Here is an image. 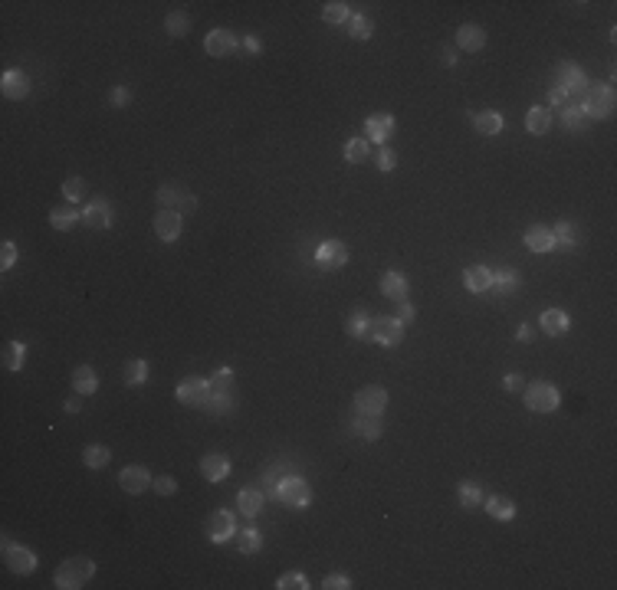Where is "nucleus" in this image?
I'll return each instance as SVG.
<instances>
[{
  "label": "nucleus",
  "instance_id": "obj_14",
  "mask_svg": "<svg viewBox=\"0 0 617 590\" xmlns=\"http://www.w3.org/2000/svg\"><path fill=\"white\" fill-rule=\"evenodd\" d=\"M181 230H184V220H181L178 210H161L154 217V236L161 243H174L181 236Z\"/></svg>",
  "mask_w": 617,
  "mask_h": 590
},
{
  "label": "nucleus",
  "instance_id": "obj_29",
  "mask_svg": "<svg viewBox=\"0 0 617 590\" xmlns=\"http://www.w3.org/2000/svg\"><path fill=\"white\" fill-rule=\"evenodd\" d=\"M0 364H4L7 371H24V364H26L24 341H7V345H4V355H0Z\"/></svg>",
  "mask_w": 617,
  "mask_h": 590
},
{
  "label": "nucleus",
  "instance_id": "obj_35",
  "mask_svg": "<svg viewBox=\"0 0 617 590\" xmlns=\"http://www.w3.org/2000/svg\"><path fill=\"white\" fill-rule=\"evenodd\" d=\"M109 459H112V449L102 443H89L82 449V462H86L89 469H102V466H109Z\"/></svg>",
  "mask_w": 617,
  "mask_h": 590
},
{
  "label": "nucleus",
  "instance_id": "obj_60",
  "mask_svg": "<svg viewBox=\"0 0 617 590\" xmlns=\"http://www.w3.org/2000/svg\"><path fill=\"white\" fill-rule=\"evenodd\" d=\"M565 98H568V96H565V92H561L558 86H555V89H552V106H561V102H565Z\"/></svg>",
  "mask_w": 617,
  "mask_h": 590
},
{
  "label": "nucleus",
  "instance_id": "obj_10",
  "mask_svg": "<svg viewBox=\"0 0 617 590\" xmlns=\"http://www.w3.org/2000/svg\"><path fill=\"white\" fill-rule=\"evenodd\" d=\"M204 531H207V538H211L214 544H224L230 541V538H236V522L230 512H211L207 515V525H204Z\"/></svg>",
  "mask_w": 617,
  "mask_h": 590
},
{
  "label": "nucleus",
  "instance_id": "obj_5",
  "mask_svg": "<svg viewBox=\"0 0 617 590\" xmlns=\"http://www.w3.org/2000/svg\"><path fill=\"white\" fill-rule=\"evenodd\" d=\"M0 548H4V561H7V567L14 571V574L26 577V574L36 571V554H33L30 548H24V544H10V538H4Z\"/></svg>",
  "mask_w": 617,
  "mask_h": 590
},
{
  "label": "nucleus",
  "instance_id": "obj_52",
  "mask_svg": "<svg viewBox=\"0 0 617 590\" xmlns=\"http://www.w3.org/2000/svg\"><path fill=\"white\" fill-rule=\"evenodd\" d=\"M322 587H325V590H348L351 581H348L345 574H328V577L322 581Z\"/></svg>",
  "mask_w": 617,
  "mask_h": 590
},
{
  "label": "nucleus",
  "instance_id": "obj_42",
  "mask_svg": "<svg viewBox=\"0 0 617 590\" xmlns=\"http://www.w3.org/2000/svg\"><path fill=\"white\" fill-rule=\"evenodd\" d=\"M561 125H565V128H571V131H581L588 125V118H585V112H581V106H565L561 108Z\"/></svg>",
  "mask_w": 617,
  "mask_h": 590
},
{
  "label": "nucleus",
  "instance_id": "obj_54",
  "mask_svg": "<svg viewBox=\"0 0 617 590\" xmlns=\"http://www.w3.org/2000/svg\"><path fill=\"white\" fill-rule=\"evenodd\" d=\"M503 387L509 390V394H519V390L526 387V380H522V374H506V377H503Z\"/></svg>",
  "mask_w": 617,
  "mask_h": 590
},
{
  "label": "nucleus",
  "instance_id": "obj_59",
  "mask_svg": "<svg viewBox=\"0 0 617 590\" xmlns=\"http://www.w3.org/2000/svg\"><path fill=\"white\" fill-rule=\"evenodd\" d=\"M532 335H536V332H532L528 325H522L519 332H516V338H519V341H532Z\"/></svg>",
  "mask_w": 617,
  "mask_h": 590
},
{
  "label": "nucleus",
  "instance_id": "obj_25",
  "mask_svg": "<svg viewBox=\"0 0 617 590\" xmlns=\"http://www.w3.org/2000/svg\"><path fill=\"white\" fill-rule=\"evenodd\" d=\"M73 390L79 397H89V394H96L99 390V374L92 371L89 364H79V367L73 371Z\"/></svg>",
  "mask_w": 617,
  "mask_h": 590
},
{
  "label": "nucleus",
  "instance_id": "obj_18",
  "mask_svg": "<svg viewBox=\"0 0 617 590\" xmlns=\"http://www.w3.org/2000/svg\"><path fill=\"white\" fill-rule=\"evenodd\" d=\"M82 223L89 230H109L112 227V207L106 200H92L86 210H82Z\"/></svg>",
  "mask_w": 617,
  "mask_h": 590
},
{
  "label": "nucleus",
  "instance_id": "obj_47",
  "mask_svg": "<svg viewBox=\"0 0 617 590\" xmlns=\"http://www.w3.org/2000/svg\"><path fill=\"white\" fill-rule=\"evenodd\" d=\"M207 384H211L214 394H220V390H230V384H234V371H230V367H220V371L214 374Z\"/></svg>",
  "mask_w": 617,
  "mask_h": 590
},
{
  "label": "nucleus",
  "instance_id": "obj_2",
  "mask_svg": "<svg viewBox=\"0 0 617 590\" xmlns=\"http://www.w3.org/2000/svg\"><path fill=\"white\" fill-rule=\"evenodd\" d=\"M522 404L532 413H552V410H558L561 394L548 380H532L528 387H522Z\"/></svg>",
  "mask_w": 617,
  "mask_h": 590
},
{
  "label": "nucleus",
  "instance_id": "obj_38",
  "mask_svg": "<svg viewBox=\"0 0 617 590\" xmlns=\"http://www.w3.org/2000/svg\"><path fill=\"white\" fill-rule=\"evenodd\" d=\"M552 236H555V250H575L578 246V227H571L568 220H561L558 227L552 230Z\"/></svg>",
  "mask_w": 617,
  "mask_h": 590
},
{
  "label": "nucleus",
  "instance_id": "obj_12",
  "mask_svg": "<svg viewBox=\"0 0 617 590\" xmlns=\"http://www.w3.org/2000/svg\"><path fill=\"white\" fill-rule=\"evenodd\" d=\"M119 485H122V492H129V495H141L154 485V479L145 466H125V469L119 472Z\"/></svg>",
  "mask_w": 617,
  "mask_h": 590
},
{
  "label": "nucleus",
  "instance_id": "obj_53",
  "mask_svg": "<svg viewBox=\"0 0 617 590\" xmlns=\"http://www.w3.org/2000/svg\"><path fill=\"white\" fill-rule=\"evenodd\" d=\"M394 318H398L401 325H404V322H414V318H417V308L404 299V302H398V315H394Z\"/></svg>",
  "mask_w": 617,
  "mask_h": 590
},
{
  "label": "nucleus",
  "instance_id": "obj_45",
  "mask_svg": "<svg viewBox=\"0 0 617 590\" xmlns=\"http://www.w3.org/2000/svg\"><path fill=\"white\" fill-rule=\"evenodd\" d=\"M63 197L76 207V203L86 197V180H82V178H66L63 180Z\"/></svg>",
  "mask_w": 617,
  "mask_h": 590
},
{
  "label": "nucleus",
  "instance_id": "obj_13",
  "mask_svg": "<svg viewBox=\"0 0 617 590\" xmlns=\"http://www.w3.org/2000/svg\"><path fill=\"white\" fill-rule=\"evenodd\" d=\"M0 92H4V98H10V102H20V98L30 96V76H26L24 69H7L4 79H0Z\"/></svg>",
  "mask_w": 617,
  "mask_h": 590
},
{
  "label": "nucleus",
  "instance_id": "obj_1",
  "mask_svg": "<svg viewBox=\"0 0 617 590\" xmlns=\"http://www.w3.org/2000/svg\"><path fill=\"white\" fill-rule=\"evenodd\" d=\"M92 577H96V564H92L89 558H69L56 567L53 584H56L59 590H79V587H86Z\"/></svg>",
  "mask_w": 617,
  "mask_h": 590
},
{
  "label": "nucleus",
  "instance_id": "obj_39",
  "mask_svg": "<svg viewBox=\"0 0 617 590\" xmlns=\"http://www.w3.org/2000/svg\"><path fill=\"white\" fill-rule=\"evenodd\" d=\"M371 33H374V24H371V16L365 14H358V16H348V36L351 40H371Z\"/></svg>",
  "mask_w": 617,
  "mask_h": 590
},
{
  "label": "nucleus",
  "instance_id": "obj_17",
  "mask_svg": "<svg viewBox=\"0 0 617 590\" xmlns=\"http://www.w3.org/2000/svg\"><path fill=\"white\" fill-rule=\"evenodd\" d=\"M538 325H542V332L548 335V338H561V335L571 332V318H568V312H561V308H545Z\"/></svg>",
  "mask_w": 617,
  "mask_h": 590
},
{
  "label": "nucleus",
  "instance_id": "obj_9",
  "mask_svg": "<svg viewBox=\"0 0 617 590\" xmlns=\"http://www.w3.org/2000/svg\"><path fill=\"white\" fill-rule=\"evenodd\" d=\"M174 397H178L184 407H207V400H211V384L201 377H187L178 384Z\"/></svg>",
  "mask_w": 617,
  "mask_h": 590
},
{
  "label": "nucleus",
  "instance_id": "obj_33",
  "mask_svg": "<svg viewBox=\"0 0 617 590\" xmlns=\"http://www.w3.org/2000/svg\"><path fill=\"white\" fill-rule=\"evenodd\" d=\"M348 16H351V10H348V4H345V0H328V4H322V20L328 26L348 24Z\"/></svg>",
  "mask_w": 617,
  "mask_h": 590
},
{
  "label": "nucleus",
  "instance_id": "obj_8",
  "mask_svg": "<svg viewBox=\"0 0 617 590\" xmlns=\"http://www.w3.org/2000/svg\"><path fill=\"white\" fill-rule=\"evenodd\" d=\"M371 338L384 348H398L404 341V325L398 322L394 315H381V318H371Z\"/></svg>",
  "mask_w": 617,
  "mask_h": 590
},
{
  "label": "nucleus",
  "instance_id": "obj_58",
  "mask_svg": "<svg viewBox=\"0 0 617 590\" xmlns=\"http://www.w3.org/2000/svg\"><path fill=\"white\" fill-rule=\"evenodd\" d=\"M79 407H82V400H76V397H69V400H66V404H63V410H66V413H79Z\"/></svg>",
  "mask_w": 617,
  "mask_h": 590
},
{
  "label": "nucleus",
  "instance_id": "obj_22",
  "mask_svg": "<svg viewBox=\"0 0 617 590\" xmlns=\"http://www.w3.org/2000/svg\"><path fill=\"white\" fill-rule=\"evenodd\" d=\"M489 283H493V269L489 266H466L463 269V285H466V289L470 292H489Z\"/></svg>",
  "mask_w": 617,
  "mask_h": 590
},
{
  "label": "nucleus",
  "instance_id": "obj_56",
  "mask_svg": "<svg viewBox=\"0 0 617 590\" xmlns=\"http://www.w3.org/2000/svg\"><path fill=\"white\" fill-rule=\"evenodd\" d=\"M440 63L447 66V69H453V66H456V53L447 46V49H443V53H440Z\"/></svg>",
  "mask_w": 617,
  "mask_h": 590
},
{
  "label": "nucleus",
  "instance_id": "obj_23",
  "mask_svg": "<svg viewBox=\"0 0 617 590\" xmlns=\"http://www.w3.org/2000/svg\"><path fill=\"white\" fill-rule=\"evenodd\" d=\"M483 509H486L489 518H496V522H512V518H516V502L506 499V495H489V499H483Z\"/></svg>",
  "mask_w": 617,
  "mask_h": 590
},
{
  "label": "nucleus",
  "instance_id": "obj_32",
  "mask_svg": "<svg viewBox=\"0 0 617 590\" xmlns=\"http://www.w3.org/2000/svg\"><path fill=\"white\" fill-rule=\"evenodd\" d=\"M526 128L532 131V135H545V131L552 128V112L545 106H532L526 115Z\"/></svg>",
  "mask_w": 617,
  "mask_h": 590
},
{
  "label": "nucleus",
  "instance_id": "obj_4",
  "mask_svg": "<svg viewBox=\"0 0 617 590\" xmlns=\"http://www.w3.org/2000/svg\"><path fill=\"white\" fill-rule=\"evenodd\" d=\"M273 495H276L283 505H289V509H308V505H312V489H308V482L299 476H286L283 485H279Z\"/></svg>",
  "mask_w": 617,
  "mask_h": 590
},
{
  "label": "nucleus",
  "instance_id": "obj_48",
  "mask_svg": "<svg viewBox=\"0 0 617 590\" xmlns=\"http://www.w3.org/2000/svg\"><path fill=\"white\" fill-rule=\"evenodd\" d=\"M207 407H211L214 413H227L230 407H234V397H230V390H220V394H214V390H211V400H207Z\"/></svg>",
  "mask_w": 617,
  "mask_h": 590
},
{
  "label": "nucleus",
  "instance_id": "obj_37",
  "mask_svg": "<svg viewBox=\"0 0 617 590\" xmlns=\"http://www.w3.org/2000/svg\"><path fill=\"white\" fill-rule=\"evenodd\" d=\"M260 548H263V534L256 531V528L236 531V551H240V554H256Z\"/></svg>",
  "mask_w": 617,
  "mask_h": 590
},
{
  "label": "nucleus",
  "instance_id": "obj_6",
  "mask_svg": "<svg viewBox=\"0 0 617 590\" xmlns=\"http://www.w3.org/2000/svg\"><path fill=\"white\" fill-rule=\"evenodd\" d=\"M154 197H158V203H161V210H178L181 217H184V213H191L197 207L194 197L187 194L184 187H178V184H161Z\"/></svg>",
  "mask_w": 617,
  "mask_h": 590
},
{
  "label": "nucleus",
  "instance_id": "obj_41",
  "mask_svg": "<svg viewBox=\"0 0 617 590\" xmlns=\"http://www.w3.org/2000/svg\"><path fill=\"white\" fill-rule=\"evenodd\" d=\"M355 433L361 439H378V437H381V420H378V417H365V413H361V417L355 420Z\"/></svg>",
  "mask_w": 617,
  "mask_h": 590
},
{
  "label": "nucleus",
  "instance_id": "obj_44",
  "mask_svg": "<svg viewBox=\"0 0 617 590\" xmlns=\"http://www.w3.org/2000/svg\"><path fill=\"white\" fill-rule=\"evenodd\" d=\"M164 26H168L171 36H184L187 30H191V16L184 14V10H174V14H168V20H164Z\"/></svg>",
  "mask_w": 617,
  "mask_h": 590
},
{
  "label": "nucleus",
  "instance_id": "obj_51",
  "mask_svg": "<svg viewBox=\"0 0 617 590\" xmlns=\"http://www.w3.org/2000/svg\"><path fill=\"white\" fill-rule=\"evenodd\" d=\"M394 168H398V154L391 151V148H381V151H378V171L388 174V171H394Z\"/></svg>",
  "mask_w": 617,
  "mask_h": 590
},
{
  "label": "nucleus",
  "instance_id": "obj_27",
  "mask_svg": "<svg viewBox=\"0 0 617 590\" xmlns=\"http://www.w3.org/2000/svg\"><path fill=\"white\" fill-rule=\"evenodd\" d=\"M381 295H388L391 302L407 299V275L404 273H384L381 275Z\"/></svg>",
  "mask_w": 617,
  "mask_h": 590
},
{
  "label": "nucleus",
  "instance_id": "obj_7",
  "mask_svg": "<svg viewBox=\"0 0 617 590\" xmlns=\"http://www.w3.org/2000/svg\"><path fill=\"white\" fill-rule=\"evenodd\" d=\"M388 390L378 387V384H368V387H361L355 394V407L358 413H365V417H381L384 410H388Z\"/></svg>",
  "mask_w": 617,
  "mask_h": 590
},
{
  "label": "nucleus",
  "instance_id": "obj_50",
  "mask_svg": "<svg viewBox=\"0 0 617 590\" xmlns=\"http://www.w3.org/2000/svg\"><path fill=\"white\" fill-rule=\"evenodd\" d=\"M151 489H154L158 495H174V492H178V479H171V476H158V479H154Z\"/></svg>",
  "mask_w": 617,
  "mask_h": 590
},
{
  "label": "nucleus",
  "instance_id": "obj_40",
  "mask_svg": "<svg viewBox=\"0 0 617 590\" xmlns=\"http://www.w3.org/2000/svg\"><path fill=\"white\" fill-rule=\"evenodd\" d=\"M456 499H460V505L466 512H470V509H483V492H479V485H473V482H463L460 489H456Z\"/></svg>",
  "mask_w": 617,
  "mask_h": 590
},
{
  "label": "nucleus",
  "instance_id": "obj_49",
  "mask_svg": "<svg viewBox=\"0 0 617 590\" xmlns=\"http://www.w3.org/2000/svg\"><path fill=\"white\" fill-rule=\"evenodd\" d=\"M14 263H16V243L4 240L0 243V269H14Z\"/></svg>",
  "mask_w": 617,
  "mask_h": 590
},
{
  "label": "nucleus",
  "instance_id": "obj_24",
  "mask_svg": "<svg viewBox=\"0 0 617 590\" xmlns=\"http://www.w3.org/2000/svg\"><path fill=\"white\" fill-rule=\"evenodd\" d=\"M49 223H53V230L66 233V230H73L76 223H82V213L76 210L73 203H66V207H53V210H49Z\"/></svg>",
  "mask_w": 617,
  "mask_h": 590
},
{
  "label": "nucleus",
  "instance_id": "obj_43",
  "mask_svg": "<svg viewBox=\"0 0 617 590\" xmlns=\"http://www.w3.org/2000/svg\"><path fill=\"white\" fill-rule=\"evenodd\" d=\"M368 158V138H351L345 145V161L348 164H361Z\"/></svg>",
  "mask_w": 617,
  "mask_h": 590
},
{
  "label": "nucleus",
  "instance_id": "obj_19",
  "mask_svg": "<svg viewBox=\"0 0 617 590\" xmlns=\"http://www.w3.org/2000/svg\"><path fill=\"white\" fill-rule=\"evenodd\" d=\"M201 476L207 479V482H224V479L230 476V459L220 453H211L201 459Z\"/></svg>",
  "mask_w": 617,
  "mask_h": 590
},
{
  "label": "nucleus",
  "instance_id": "obj_34",
  "mask_svg": "<svg viewBox=\"0 0 617 590\" xmlns=\"http://www.w3.org/2000/svg\"><path fill=\"white\" fill-rule=\"evenodd\" d=\"M236 505H240V512H244L246 518H256L263 512V492H256V489H240Z\"/></svg>",
  "mask_w": 617,
  "mask_h": 590
},
{
  "label": "nucleus",
  "instance_id": "obj_21",
  "mask_svg": "<svg viewBox=\"0 0 617 590\" xmlns=\"http://www.w3.org/2000/svg\"><path fill=\"white\" fill-rule=\"evenodd\" d=\"M456 46L466 49V53H479V49L486 46V33H483V26L463 24L460 30H456Z\"/></svg>",
  "mask_w": 617,
  "mask_h": 590
},
{
  "label": "nucleus",
  "instance_id": "obj_16",
  "mask_svg": "<svg viewBox=\"0 0 617 590\" xmlns=\"http://www.w3.org/2000/svg\"><path fill=\"white\" fill-rule=\"evenodd\" d=\"M394 128H398L394 115H388V112L371 115V118L365 121V138H368V141H374V145H384V141L394 135Z\"/></svg>",
  "mask_w": 617,
  "mask_h": 590
},
{
  "label": "nucleus",
  "instance_id": "obj_46",
  "mask_svg": "<svg viewBox=\"0 0 617 590\" xmlns=\"http://www.w3.org/2000/svg\"><path fill=\"white\" fill-rule=\"evenodd\" d=\"M276 587L279 590H306L308 581H306V574H299V571H289V574H283L276 581Z\"/></svg>",
  "mask_w": 617,
  "mask_h": 590
},
{
  "label": "nucleus",
  "instance_id": "obj_57",
  "mask_svg": "<svg viewBox=\"0 0 617 590\" xmlns=\"http://www.w3.org/2000/svg\"><path fill=\"white\" fill-rule=\"evenodd\" d=\"M244 46L250 49V53H260V49H263V43L256 40V36H246V40H244Z\"/></svg>",
  "mask_w": 617,
  "mask_h": 590
},
{
  "label": "nucleus",
  "instance_id": "obj_30",
  "mask_svg": "<svg viewBox=\"0 0 617 590\" xmlns=\"http://www.w3.org/2000/svg\"><path fill=\"white\" fill-rule=\"evenodd\" d=\"M519 275L512 273V269H493V283H489V289L496 292V295H512V292L519 289Z\"/></svg>",
  "mask_w": 617,
  "mask_h": 590
},
{
  "label": "nucleus",
  "instance_id": "obj_15",
  "mask_svg": "<svg viewBox=\"0 0 617 590\" xmlns=\"http://www.w3.org/2000/svg\"><path fill=\"white\" fill-rule=\"evenodd\" d=\"M234 49H236V36L230 30H211L207 36H204V53L214 56V59L230 56Z\"/></svg>",
  "mask_w": 617,
  "mask_h": 590
},
{
  "label": "nucleus",
  "instance_id": "obj_3",
  "mask_svg": "<svg viewBox=\"0 0 617 590\" xmlns=\"http://www.w3.org/2000/svg\"><path fill=\"white\" fill-rule=\"evenodd\" d=\"M581 112H585V118H611V112H614V89H611V86L585 89V96H581Z\"/></svg>",
  "mask_w": 617,
  "mask_h": 590
},
{
  "label": "nucleus",
  "instance_id": "obj_28",
  "mask_svg": "<svg viewBox=\"0 0 617 590\" xmlns=\"http://www.w3.org/2000/svg\"><path fill=\"white\" fill-rule=\"evenodd\" d=\"M561 79H558V89L565 92V96H571V92H585V86H588V79H585V73L578 69V66H561Z\"/></svg>",
  "mask_w": 617,
  "mask_h": 590
},
{
  "label": "nucleus",
  "instance_id": "obj_11",
  "mask_svg": "<svg viewBox=\"0 0 617 590\" xmlns=\"http://www.w3.org/2000/svg\"><path fill=\"white\" fill-rule=\"evenodd\" d=\"M348 263V246L341 240H325L318 243V250H316V266L318 269H341Z\"/></svg>",
  "mask_w": 617,
  "mask_h": 590
},
{
  "label": "nucleus",
  "instance_id": "obj_55",
  "mask_svg": "<svg viewBox=\"0 0 617 590\" xmlns=\"http://www.w3.org/2000/svg\"><path fill=\"white\" fill-rule=\"evenodd\" d=\"M129 102H131V92L125 89V86L112 89V106H129Z\"/></svg>",
  "mask_w": 617,
  "mask_h": 590
},
{
  "label": "nucleus",
  "instance_id": "obj_20",
  "mask_svg": "<svg viewBox=\"0 0 617 590\" xmlns=\"http://www.w3.org/2000/svg\"><path fill=\"white\" fill-rule=\"evenodd\" d=\"M528 253H552L555 250V236L548 227H528L526 236H522Z\"/></svg>",
  "mask_w": 617,
  "mask_h": 590
},
{
  "label": "nucleus",
  "instance_id": "obj_26",
  "mask_svg": "<svg viewBox=\"0 0 617 590\" xmlns=\"http://www.w3.org/2000/svg\"><path fill=\"white\" fill-rule=\"evenodd\" d=\"M503 115L499 112H479V115H473V128H476V135H483V138H496L499 131H503Z\"/></svg>",
  "mask_w": 617,
  "mask_h": 590
},
{
  "label": "nucleus",
  "instance_id": "obj_31",
  "mask_svg": "<svg viewBox=\"0 0 617 590\" xmlns=\"http://www.w3.org/2000/svg\"><path fill=\"white\" fill-rule=\"evenodd\" d=\"M345 332L351 338H371V315H368L365 308H355L348 315V322H345Z\"/></svg>",
  "mask_w": 617,
  "mask_h": 590
},
{
  "label": "nucleus",
  "instance_id": "obj_36",
  "mask_svg": "<svg viewBox=\"0 0 617 590\" xmlns=\"http://www.w3.org/2000/svg\"><path fill=\"white\" fill-rule=\"evenodd\" d=\"M122 380L129 384V387H139V384H145V380H148V361H141V357H131V361H125Z\"/></svg>",
  "mask_w": 617,
  "mask_h": 590
}]
</instances>
